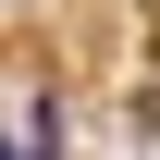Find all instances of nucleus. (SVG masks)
I'll return each instance as SVG.
<instances>
[{
    "label": "nucleus",
    "instance_id": "nucleus-1",
    "mask_svg": "<svg viewBox=\"0 0 160 160\" xmlns=\"http://www.w3.org/2000/svg\"><path fill=\"white\" fill-rule=\"evenodd\" d=\"M0 160H12V136H0Z\"/></svg>",
    "mask_w": 160,
    "mask_h": 160
}]
</instances>
